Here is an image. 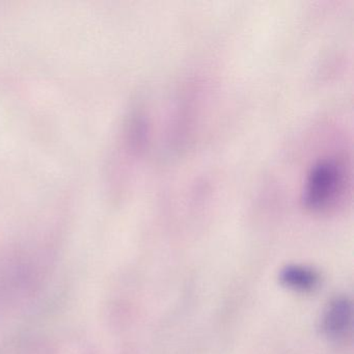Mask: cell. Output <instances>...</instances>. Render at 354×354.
<instances>
[{"label": "cell", "instance_id": "cell-1", "mask_svg": "<svg viewBox=\"0 0 354 354\" xmlns=\"http://www.w3.org/2000/svg\"><path fill=\"white\" fill-rule=\"evenodd\" d=\"M351 171L337 155H326L315 161L306 171L300 198L314 212H329L341 207L351 192Z\"/></svg>", "mask_w": 354, "mask_h": 354}, {"label": "cell", "instance_id": "cell-2", "mask_svg": "<svg viewBox=\"0 0 354 354\" xmlns=\"http://www.w3.org/2000/svg\"><path fill=\"white\" fill-rule=\"evenodd\" d=\"M351 324V302L345 297L331 300L322 317V329L325 335L333 339L343 337L348 333Z\"/></svg>", "mask_w": 354, "mask_h": 354}, {"label": "cell", "instance_id": "cell-3", "mask_svg": "<svg viewBox=\"0 0 354 354\" xmlns=\"http://www.w3.org/2000/svg\"><path fill=\"white\" fill-rule=\"evenodd\" d=\"M279 281L289 289L306 292L315 289L318 286L319 275L310 267L289 265L281 269Z\"/></svg>", "mask_w": 354, "mask_h": 354}]
</instances>
